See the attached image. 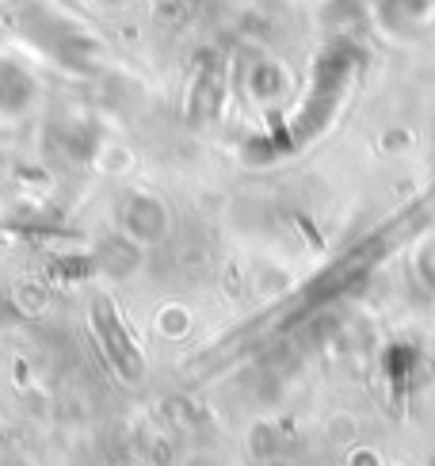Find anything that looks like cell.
Segmentation results:
<instances>
[{"mask_svg": "<svg viewBox=\"0 0 435 466\" xmlns=\"http://www.w3.org/2000/svg\"><path fill=\"white\" fill-rule=\"evenodd\" d=\"M92 318H96V329H100V340L107 344V352L115 356V360H123V367H130L134 371V363H137V356L130 352V344H126V337H123V325L115 321V314L107 309V302L100 299L96 302V309H92Z\"/></svg>", "mask_w": 435, "mask_h": 466, "instance_id": "3", "label": "cell"}, {"mask_svg": "<svg viewBox=\"0 0 435 466\" xmlns=\"http://www.w3.org/2000/svg\"><path fill=\"white\" fill-rule=\"evenodd\" d=\"M35 96H38L35 76L19 62H12V57H0V119H19V115H27Z\"/></svg>", "mask_w": 435, "mask_h": 466, "instance_id": "2", "label": "cell"}, {"mask_svg": "<svg viewBox=\"0 0 435 466\" xmlns=\"http://www.w3.org/2000/svg\"><path fill=\"white\" fill-rule=\"evenodd\" d=\"M12 27L27 38L35 50H43L46 57H54L57 66L85 73L96 62V43L73 24V19L57 15L54 8H46L43 0H19V5L8 12Z\"/></svg>", "mask_w": 435, "mask_h": 466, "instance_id": "1", "label": "cell"}]
</instances>
